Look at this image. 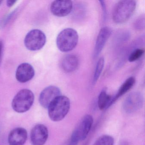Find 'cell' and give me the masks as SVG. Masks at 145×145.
<instances>
[{
    "mask_svg": "<svg viewBox=\"0 0 145 145\" xmlns=\"http://www.w3.org/2000/svg\"><path fill=\"white\" fill-rule=\"evenodd\" d=\"M144 24H145V19L144 17H143L140 18L138 20H137L136 22L135 26V28L137 29H142L144 28Z\"/></svg>",
    "mask_w": 145,
    "mask_h": 145,
    "instance_id": "ffe728a7",
    "label": "cell"
},
{
    "mask_svg": "<svg viewBox=\"0 0 145 145\" xmlns=\"http://www.w3.org/2000/svg\"><path fill=\"white\" fill-rule=\"evenodd\" d=\"M60 95L61 91L59 88L54 86H48L44 89L40 93V103L43 107L48 108L51 103Z\"/></svg>",
    "mask_w": 145,
    "mask_h": 145,
    "instance_id": "ba28073f",
    "label": "cell"
},
{
    "mask_svg": "<svg viewBox=\"0 0 145 145\" xmlns=\"http://www.w3.org/2000/svg\"><path fill=\"white\" fill-rule=\"evenodd\" d=\"M105 61L103 57H101L98 60L96 66L93 77V84H95L99 79L104 67Z\"/></svg>",
    "mask_w": 145,
    "mask_h": 145,
    "instance_id": "e0dca14e",
    "label": "cell"
},
{
    "mask_svg": "<svg viewBox=\"0 0 145 145\" xmlns=\"http://www.w3.org/2000/svg\"><path fill=\"white\" fill-rule=\"evenodd\" d=\"M78 58L74 54L66 55L62 60V68L67 73L74 72L78 68Z\"/></svg>",
    "mask_w": 145,
    "mask_h": 145,
    "instance_id": "5bb4252c",
    "label": "cell"
},
{
    "mask_svg": "<svg viewBox=\"0 0 145 145\" xmlns=\"http://www.w3.org/2000/svg\"><path fill=\"white\" fill-rule=\"evenodd\" d=\"M145 51L142 49H137L134 50L130 55L129 61L130 62H133L137 61L142 57Z\"/></svg>",
    "mask_w": 145,
    "mask_h": 145,
    "instance_id": "d6986e66",
    "label": "cell"
},
{
    "mask_svg": "<svg viewBox=\"0 0 145 145\" xmlns=\"http://www.w3.org/2000/svg\"><path fill=\"white\" fill-rule=\"evenodd\" d=\"M72 8L71 1H55L51 5L50 10L55 16L62 17L69 15Z\"/></svg>",
    "mask_w": 145,
    "mask_h": 145,
    "instance_id": "30bf717a",
    "label": "cell"
},
{
    "mask_svg": "<svg viewBox=\"0 0 145 145\" xmlns=\"http://www.w3.org/2000/svg\"><path fill=\"white\" fill-rule=\"evenodd\" d=\"M78 40V35L75 29H65L57 35V46L61 51L69 52L72 50L77 46Z\"/></svg>",
    "mask_w": 145,
    "mask_h": 145,
    "instance_id": "3957f363",
    "label": "cell"
},
{
    "mask_svg": "<svg viewBox=\"0 0 145 145\" xmlns=\"http://www.w3.org/2000/svg\"><path fill=\"white\" fill-rule=\"evenodd\" d=\"M16 2V1L9 0V1H7V6L9 7H11Z\"/></svg>",
    "mask_w": 145,
    "mask_h": 145,
    "instance_id": "7402d4cb",
    "label": "cell"
},
{
    "mask_svg": "<svg viewBox=\"0 0 145 145\" xmlns=\"http://www.w3.org/2000/svg\"><path fill=\"white\" fill-rule=\"evenodd\" d=\"M2 1H0V5H1V3H2Z\"/></svg>",
    "mask_w": 145,
    "mask_h": 145,
    "instance_id": "cb8c5ba5",
    "label": "cell"
},
{
    "mask_svg": "<svg viewBox=\"0 0 145 145\" xmlns=\"http://www.w3.org/2000/svg\"><path fill=\"white\" fill-rule=\"evenodd\" d=\"M112 98V96L108 95L106 90L102 91L98 96L97 101L99 109L103 110L110 107Z\"/></svg>",
    "mask_w": 145,
    "mask_h": 145,
    "instance_id": "2e32d148",
    "label": "cell"
},
{
    "mask_svg": "<svg viewBox=\"0 0 145 145\" xmlns=\"http://www.w3.org/2000/svg\"><path fill=\"white\" fill-rule=\"evenodd\" d=\"M34 75V69L29 63L20 64L16 72V78L20 83H26L29 81L33 78Z\"/></svg>",
    "mask_w": 145,
    "mask_h": 145,
    "instance_id": "7c38bea8",
    "label": "cell"
},
{
    "mask_svg": "<svg viewBox=\"0 0 145 145\" xmlns=\"http://www.w3.org/2000/svg\"><path fill=\"white\" fill-rule=\"evenodd\" d=\"M46 42V36L39 29H33L28 33L24 39V44L29 50H39L42 49Z\"/></svg>",
    "mask_w": 145,
    "mask_h": 145,
    "instance_id": "5b68a950",
    "label": "cell"
},
{
    "mask_svg": "<svg viewBox=\"0 0 145 145\" xmlns=\"http://www.w3.org/2000/svg\"><path fill=\"white\" fill-rule=\"evenodd\" d=\"M112 33V30L108 27H104L100 30L96 41L93 54L94 58H96L99 56Z\"/></svg>",
    "mask_w": 145,
    "mask_h": 145,
    "instance_id": "8fae6325",
    "label": "cell"
},
{
    "mask_svg": "<svg viewBox=\"0 0 145 145\" xmlns=\"http://www.w3.org/2000/svg\"><path fill=\"white\" fill-rule=\"evenodd\" d=\"M27 138V132L24 128H17L12 130L8 136L10 145H24Z\"/></svg>",
    "mask_w": 145,
    "mask_h": 145,
    "instance_id": "4fadbf2b",
    "label": "cell"
},
{
    "mask_svg": "<svg viewBox=\"0 0 145 145\" xmlns=\"http://www.w3.org/2000/svg\"><path fill=\"white\" fill-rule=\"evenodd\" d=\"M93 123V117L91 115L89 114L85 115L73 133L77 137L79 141L84 140L88 136Z\"/></svg>",
    "mask_w": 145,
    "mask_h": 145,
    "instance_id": "52a82bcc",
    "label": "cell"
},
{
    "mask_svg": "<svg viewBox=\"0 0 145 145\" xmlns=\"http://www.w3.org/2000/svg\"><path fill=\"white\" fill-rule=\"evenodd\" d=\"M70 108V101L65 96H59L48 107V114L55 122L61 121L67 116Z\"/></svg>",
    "mask_w": 145,
    "mask_h": 145,
    "instance_id": "6da1fadb",
    "label": "cell"
},
{
    "mask_svg": "<svg viewBox=\"0 0 145 145\" xmlns=\"http://www.w3.org/2000/svg\"><path fill=\"white\" fill-rule=\"evenodd\" d=\"M34 98L33 93L30 90H21L12 100V106L13 110L20 113L27 112L33 105Z\"/></svg>",
    "mask_w": 145,
    "mask_h": 145,
    "instance_id": "277c9868",
    "label": "cell"
},
{
    "mask_svg": "<svg viewBox=\"0 0 145 145\" xmlns=\"http://www.w3.org/2000/svg\"><path fill=\"white\" fill-rule=\"evenodd\" d=\"M135 81V79L133 77H130L126 80L119 89L117 94L114 96L112 97L110 106L112 105L119 97L130 90L134 86Z\"/></svg>",
    "mask_w": 145,
    "mask_h": 145,
    "instance_id": "9a60e30c",
    "label": "cell"
},
{
    "mask_svg": "<svg viewBox=\"0 0 145 145\" xmlns=\"http://www.w3.org/2000/svg\"><path fill=\"white\" fill-rule=\"evenodd\" d=\"M49 136L47 127L43 124H38L32 129L30 135L33 145H44Z\"/></svg>",
    "mask_w": 145,
    "mask_h": 145,
    "instance_id": "9c48e42d",
    "label": "cell"
},
{
    "mask_svg": "<svg viewBox=\"0 0 145 145\" xmlns=\"http://www.w3.org/2000/svg\"><path fill=\"white\" fill-rule=\"evenodd\" d=\"M136 5V1L133 0H123L118 2L113 10L114 22L117 24L125 22L133 15Z\"/></svg>",
    "mask_w": 145,
    "mask_h": 145,
    "instance_id": "7a4b0ae2",
    "label": "cell"
},
{
    "mask_svg": "<svg viewBox=\"0 0 145 145\" xmlns=\"http://www.w3.org/2000/svg\"><path fill=\"white\" fill-rule=\"evenodd\" d=\"M143 102V97L140 93L132 92L125 100L123 103V109L127 113H133L142 107Z\"/></svg>",
    "mask_w": 145,
    "mask_h": 145,
    "instance_id": "8992f818",
    "label": "cell"
},
{
    "mask_svg": "<svg viewBox=\"0 0 145 145\" xmlns=\"http://www.w3.org/2000/svg\"><path fill=\"white\" fill-rule=\"evenodd\" d=\"M99 2H100V5L101 6L102 8L103 19H104V20H105L106 18L107 15V10L106 4H105V1H100Z\"/></svg>",
    "mask_w": 145,
    "mask_h": 145,
    "instance_id": "44dd1931",
    "label": "cell"
},
{
    "mask_svg": "<svg viewBox=\"0 0 145 145\" xmlns=\"http://www.w3.org/2000/svg\"><path fill=\"white\" fill-rule=\"evenodd\" d=\"M3 43L0 40V62L1 60V56H2V50H3Z\"/></svg>",
    "mask_w": 145,
    "mask_h": 145,
    "instance_id": "603a6c76",
    "label": "cell"
},
{
    "mask_svg": "<svg viewBox=\"0 0 145 145\" xmlns=\"http://www.w3.org/2000/svg\"><path fill=\"white\" fill-rule=\"evenodd\" d=\"M114 139L111 136L103 135L98 138L93 145H114Z\"/></svg>",
    "mask_w": 145,
    "mask_h": 145,
    "instance_id": "ac0fdd59",
    "label": "cell"
}]
</instances>
